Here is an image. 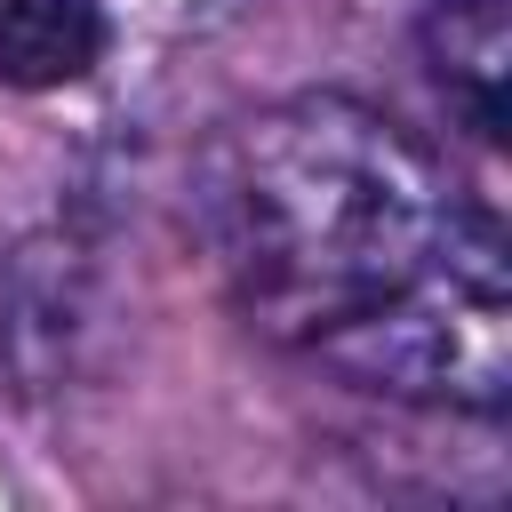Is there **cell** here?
<instances>
[{
    "mask_svg": "<svg viewBox=\"0 0 512 512\" xmlns=\"http://www.w3.org/2000/svg\"><path fill=\"white\" fill-rule=\"evenodd\" d=\"M504 0H440L424 16V72L480 144H504Z\"/></svg>",
    "mask_w": 512,
    "mask_h": 512,
    "instance_id": "cell-2",
    "label": "cell"
},
{
    "mask_svg": "<svg viewBox=\"0 0 512 512\" xmlns=\"http://www.w3.org/2000/svg\"><path fill=\"white\" fill-rule=\"evenodd\" d=\"M192 216L272 344L384 400L504 408V232L376 104L320 88L232 120L200 160Z\"/></svg>",
    "mask_w": 512,
    "mask_h": 512,
    "instance_id": "cell-1",
    "label": "cell"
},
{
    "mask_svg": "<svg viewBox=\"0 0 512 512\" xmlns=\"http://www.w3.org/2000/svg\"><path fill=\"white\" fill-rule=\"evenodd\" d=\"M104 56L96 0H0V80L8 88H64Z\"/></svg>",
    "mask_w": 512,
    "mask_h": 512,
    "instance_id": "cell-3",
    "label": "cell"
}]
</instances>
